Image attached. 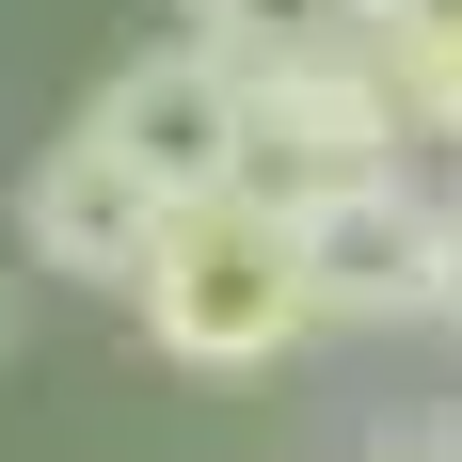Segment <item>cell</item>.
<instances>
[{
	"label": "cell",
	"instance_id": "1",
	"mask_svg": "<svg viewBox=\"0 0 462 462\" xmlns=\"http://www.w3.org/2000/svg\"><path fill=\"white\" fill-rule=\"evenodd\" d=\"M128 303H143V351H160V367H208V383H239V367H272V351L319 335L303 224H287L272 191H208V208H176Z\"/></svg>",
	"mask_w": 462,
	"mask_h": 462
},
{
	"label": "cell",
	"instance_id": "2",
	"mask_svg": "<svg viewBox=\"0 0 462 462\" xmlns=\"http://www.w3.org/2000/svg\"><path fill=\"white\" fill-rule=\"evenodd\" d=\"M80 128L112 143L160 208H208V191L255 176V80H239L224 48H191V32H176V48H143V64H112Z\"/></svg>",
	"mask_w": 462,
	"mask_h": 462
},
{
	"label": "cell",
	"instance_id": "3",
	"mask_svg": "<svg viewBox=\"0 0 462 462\" xmlns=\"http://www.w3.org/2000/svg\"><path fill=\"white\" fill-rule=\"evenodd\" d=\"M367 176H415V128H399V80L367 64V32L272 64V80H255V176L239 191L319 208V191H367Z\"/></svg>",
	"mask_w": 462,
	"mask_h": 462
},
{
	"label": "cell",
	"instance_id": "4",
	"mask_svg": "<svg viewBox=\"0 0 462 462\" xmlns=\"http://www.w3.org/2000/svg\"><path fill=\"white\" fill-rule=\"evenodd\" d=\"M287 224H303V287H319V319H430V287H447V191L367 176V191L287 208Z\"/></svg>",
	"mask_w": 462,
	"mask_h": 462
},
{
	"label": "cell",
	"instance_id": "5",
	"mask_svg": "<svg viewBox=\"0 0 462 462\" xmlns=\"http://www.w3.org/2000/svg\"><path fill=\"white\" fill-rule=\"evenodd\" d=\"M160 224H176V208H160L96 128H64V143L32 160V191H16V255H32V272H80V287H143Z\"/></svg>",
	"mask_w": 462,
	"mask_h": 462
},
{
	"label": "cell",
	"instance_id": "6",
	"mask_svg": "<svg viewBox=\"0 0 462 462\" xmlns=\"http://www.w3.org/2000/svg\"><path fill=\"white\" fill-rule=\"evenodd\" d=\"M367 64L399 80L415 143H462V0H367Z\"/></svg>",
	"mask_w": 462,
	"mask_h": 462
},
{
	"label": "cell",
	"instance_id": "7",
	"mask_svg": "<svg viewBox=\"0 0 462 462\" xmlns=\"http://www.w3.org/2000/svg\"><path fill=\"white\" fill-rule=\"evenodd\" d=\"M191 48H224L239 80H272V64H303V48H351L367 32V0H176Z\"/></svg>",
	"mask_w": 462,
	"mask_h": 462
},
{
	"label": "cell",
	"instance_id": "8",
	"mask_svg": "<svg viewBox=\"0 0 462 462\" xmlns=\"http://www.w3.org/2000/svg\"><path fill=\"white\" fill-rule=\"evenodd\" d=\"M430 319L462 335V191H447V287H430Z\"/></svg>",
	"mask_w": 462,
	"mask_h": 462
},
{
	"label": "cell",
	"instance_id": "9",
	"mask_svg": "<svg viewBox=\"0 0 462 462\" xmlns=\"http://www.w3.org/2000/svg\"><path fill=\"white\" fill-rule=\"evenodd\" d=\"M0 351H16V303H0Z\"/></svg>",
	"mask_w": 462,
	"mask_h": 462
},
{
	"label": "cell",
	"instance_id": "10",
	"mask_svg": "<svg viewBox=\"0 0 462 462\" xmlns=\"http://www.w3.org/2000/svg\"><path fill=\"white\" fill-rule=\"evenodd\" d=\"M383 462H430V447H383Z\"/></svg>",
	"mask_w": 462,
	"mask_h": 462
}]
</instances>
